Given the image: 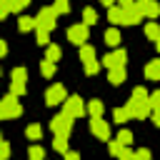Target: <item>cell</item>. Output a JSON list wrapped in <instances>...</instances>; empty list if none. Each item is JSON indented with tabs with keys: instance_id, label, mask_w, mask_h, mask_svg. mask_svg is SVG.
<instances>
[{
	"instance_id": "1",
	"label": "cell",
	"mask_w": 160,
	"mask_h": 160,
	"mask_svg": "<svg viewBox=\"0 0 160 160\" xmlns=\"http://www.w3.org/2000/svg\"><path fill=\"white\" fill-rule=\"evenodd\" d=\"M125 110H128V115H130L132 120H145V118L152 112V108H150V92H148L142 85H138V88L132 90Z\"/></svg>"
},
{
	"instance_id": "2",
	"label": "cell",
	"mask_w": 160,
	"mask_h": 160,
	"mask_svg": "<svg viewBox=\"0 0 160 160\" xmlns=\"http://www.w3.org/2000/svg\"><path fill=\"white\" fill-rule=\"evenodd\" d=\"M22 115V108H20V100L18 95H5L0 100V120H10V118H20Z\"/></svg>"
},
{
	"instance_id": "3",
	"label": "cell",
	"mask_w": 160,
	"mask_h": 160,
	"mask_svg": "<svg viewBox=\"0 0 160 160\" xmlns=\"http://www.w3.org/2000/svg\"><path fill=\"white\" fill-rule=\"evenodd\" d=\"M55 20H58V12L52 10V5H50V8H40V12H38V18H35V28L50 32V30L55 28Z\"/></svg>"
},
{
	"instance_id": "4",
	"label": "cell",
	"mask_w": 160,
	"mask_h": 160,
	"mask_svg": "<svg viewBox=\"0 0 160 160\" xmlns=\"http://www.w3.org/2000/svg\"><path fill=\"white\" fill-rule=\"evenodd\" d=\"M25 85H28V70L25 68H15L10 72V92L12 95H25Z\"/></svg>"
},
{
	"instance_id": "5",
	"label": "cell",
	"mask_w": 160,
	"mask_h": 160,
	"mask_svg": "<svg viewBox=\"0 0 160 160\" xmlns=\"http://www.w3.org/2000/svg\"><path fill=\"white\" fill-rule=\"evenodd\" d=\"M62 112L75 120V118H82V115H85V105H82V100H80L78 95H70V98L62 100Z\"/></svg>"
},
{
	"instance_id": "6",
	"label": "cell",
	"mask_w": 160,
	"mask_h": 160,
	"mask_svg": "<svg viewBox=\"0 0 160 160\" xmlns=\"http://www.w3.org/2000/svg\"><path fill=\"white\" fill-rule=\"evenodd\" d=\"M88 38H90V30H88L85 22H78V25H70V28H68V40H70L72 45H85Z\"/></svg>"
},
{
	"instance_id": "7",
	"label": "cell",
	"mask_w": 160,
	"mask_h": 160,
	"mask_svg": "<svg viewBox=\"0 0 160 160\" xmlns=\"http://www.w3.org/2000/svg\"><path fill=\"white\" fill-rule=\"evenodd\" d=\"M50 130H52L55 135H70V130H72V118H68L65 112L55 115V118L50 120Z\"/></svg>"
},
{
	"instance_id": "8",
	"label": "cell",
	"mask_w": 160,
	"mask_h": 160,
	"mask_svg": "<svg viewBox=\"0 0 160 160\" xmlns=\"http://www.w3.org/2000/svg\"><path fill=\"white\" fill-rule=\"evenodd\" d=\"M125 62H128V52L120 48V50H112V52H108L102 60H100V65H105L108 70L110 68H125Z\"/></svg>"
},
{
	"instance_id": "9",
	"label": "cell",
	"mask_w": 160,
	"mask_h": 160,
	"mask_svg": "<svg viewBox=\"0 0 160 160\" xmlns=\"http://www.w3.org/2000/svg\"><path fill=\"white\" fill-rule=\"evenodd\" d=\"M65 98H68V92H65V88H62L60 82L50 85V88H48V92H45V102H48V105H60Z\"/></svg>"
},
{
	"instance_id": "10",
	"label": "cell",
	"mask_w": 160,
	"mask_h": 160,
	"mask_svg": "<svg viewBox=\"0 0 160 160\" xmlns=\"http://www.w3.org/2000/svg\"><path fill=\"white\" fill-rule=\"evenodd\" d=\"M90 130H92L95 138H100V140H110V125L102 120V115H100V118H90Z\"/></svg>"
},
{
	"instance_id": "11",
	"label": "cell",
	"mask_w": 160,
	"mask_h": 160,
	"mask_svg": "<svg viewBox=\"0 0 160 160\" xmlns=\"http://www.w3.org/2000/svg\"><path fill=\"white\" fill-rule=\"evenodd\" d=\"M135 8H138V12H140L142 18H150V20L160 15V5H158L155 0H138Z\"/></svg>"
},
{
	"instance_id": "12",
	"label": "cell",
	"mask_w": 160,
	"mask_h": 160,
	"mask_svg": "<svg viewBox=\"0 0 160 160\" xmlns=\"http://www.w3.org/2000/svg\"><path fill=\"white\" fill-rule=\"evenodd\" d=\"M140 20H142V15L138 12L135 2H132V5H125V8H122V20H120V25H135V22H140Z\"/></svg>"
},
{
	"instance_id": "13",
	"label": "cell",
	"mask_w": 160,
	"mask_h": 160,
	"mask_svg": "<svg viewBox=\"0 0 160 160\" xmlns=\"http://www.w3.org/2000/svg\"><path fill=\"white\" fill-rule=\"evenodd\" d=\"M125 78H128V75H125V68H110V70H108V80H110L112 85H122Z\"/></svg>"
},
{
	"instance_id": "14",
	"label": "cell",
	"mask_w": 160,
	"mask_h": 160,
	"mask_svg": "<svg viewBox=\"0 0 160 160\" xmlns=\"http://www.w3.org/2000/svg\"><path fill=\"white\" fill-rule=\"evenodd\" d=\"M145 78L148 80H160V58L158 60H150L145 65Z\"/></svg>"
},
{
	"instance_id": "15",
	"label": "cell",
	"mask_w": 160,
	"mask_h": 160,
	"mask_svg": "<svg viewBox=\"0 0 160 160\" xmlns=\"http://www.w3.org/2000/svg\"><path fill=\"white\" fill-rule=\"evenodd\" d=\"M108 20H110L112 25H120V20H122V8H120V5H110V8H108Z\"/></svg>"
},
{
	"instance_id": "16",
	"label": "cell",
	"mask_w": 160,
	"mask_h": 160,
	"mask_svg": "<svg viewBox=\"0 0 160 160\" xmlns=\"http://www.w3.org/2000/svg\"><path fill=\"white\" fill-rule=\"evenodd\" d=\"M102 110H105V108H102V102H100V100H90V102H88V108H85V112H88L90 118H100V115H102Z\"/></svg>"
},
{
	"instance_id": "17",
	"label": "cell",
	"mask_w": 160,
	"mask_h": 160,
	"mask_svg": "<svg viewBox=\"0 0 160 160\" xmlns=\"http://www.w3.org/2000/svg\"><path fill=\"white\" fill-rule=\"evenodd\" d=\"M105 42L108 45H120V30L118 28H110V30H105Z\"/></svg>"
},
{
	"instance_id": "18",
	"label": "cell",
	"mask_w": 160,
	"mask_h": 160,
	"mask_svg": "<svg viewBox=\"0 0 160 160\" xmlns=\"http://www.w3.org/2000/svg\"><path fill=\"white\" fill-rule=\"evenodd\" d=\"M82 22H85L88 28L98 22V12H95V8H85V10H82Z\"/></svg>"
},
{
	"instance_id": "19",
	"label": "cell",
	"mask_w": 160,
	"mask_h": 160,
	"mask_svg": "<svg viewBox=\"0 0 160 160\" xmlns=\"http://www.w3.org/2000/svg\"><path fill=\"white\" fill-rule=\"evenodd\" d=\"M52 148L58 150V152H68V135H55V140H52Z\"/></svg>"
},
{
	"instance_id": "20",
	"label": "cell",
	"mask_w": 160,
	"mask_h": 160,
	"mask_svg": "<svg viewBox=\"0 0 160 160\" xmlns=\"http://www.w3.org/2000/svg\"><path fill=\"white\" fill-rule=\"evenodd\" d=\"M145 35H148L150 40H158V38H160V25H158L155 20L148 22V25H145Z\"/></svg>"
},
{
	"instance_id": "21",
	"label": "cell",
	"mask_w": 160,
	"mask_h": 160,
	"mask_svg": "<svg viewBox=\"0 0 160 160\" xmlns=\"http://www.w3.org/2000/svg\"><path fill=\"white\" fill-rule=\"evenodd\" d=\"M80 60H82V62H85V60H95V48L88 45V42L80 45Z\"/></svg>"
},
{
	"instance_id": "22",
	"label": "cell",
	"mask_w": 160,
	"mask_h": 160,
	"mask_svg": "<svg viewBox=\"0 0 160 160\" xmlns=\"http://www.w3.org/2000/svg\"><path fill=\"white\" fill-rule=\"evenodd\" d=\"M112 120H115L118 125H122V122H128V120H130V115H128V110H125V108H115V110H112Z\"/></svg>"
},
{
	"instance_id": "23",
	"label": "cell",
	"mask_w": 160,
	"mask_h": 160,
	"mask_svg": "<svg viewBox=\"0 0 160 160\" xmlns=\"http://www.w3.org/2000/svg\"><path fill=\"white\" fill-rule=\"evenodd\" d=\"M45 60L58 62V60H60V48H58V45H48V50H45Z\"/></svg>"
},
{
	"instance_id": "24",
	"label": "cell",
	"mask_w": 160,
	"mask_h": 160,
	"mask_svg": "<svg viewBox=\"0 0 160 160\" xmlns=\"http://www.w3.org/2000/svg\"><path fill=\"white\" fill-rule=\"evenodd\" d=\"M25 135H28V140H40V138H42V128H40V125H28Z\"/></svg>"
},
{
	"instance_id": "25",
	"label": "cell",
	"mask_w": 160,
	"mask_h": 160,
	"mask_svg": "<svg viewBox=\"0 0 160 160\" xmlns=\"http://www.w3.org/2000/svg\"><path fill=\"white\" fill-rule=\"evenodd\" d=\"M28 158H30V160H42V158H45V150H42V145H30V150H28Z\"/></svg>"
},
{
	"instance_id": "26",
	"label": "cell",
	"mask_w": 160,
	"mask_h": 160,
	"mask_svg": "<svg viewBox=\"0 0 160 160\" xmlns=\"http://www.w3.org/2000/svg\"><path fill=\"white\" fill-rule=\"evenodd\" d=\"M18 25H20V30L25 32V30H32L35 28V18H28V15H20V20H18Z\"/></svg>"
},
{
	"instance_id": "27",
	"label": "cell",
	"mask_w": 160,
	"mask_h": 160,
	"mask_svg": "<svg viewBox=\"0 0 160 160\" xmlns=\"http://www.w3.org/2000/svg\"><path fill=\"white\" fill-rule=\"evenodd\" d=\"M40 72H42L45 78H52V72H55V62H50V60H42V62H40Z\"/></svg>"
},
{
	"instance_id": "28",
	"label": "cell",
	"mask_w": 160,
	"mask_h": 160,
	"mask_svg": "<svg viewBox=\"0 0 160 160\" xmlns=\"http://www.w3.org/2000/svg\"><path fill=\"white\" fill-rule=\"evenodd\" d=\"M52 10H55L58 15H60V12H68V10H70V0H55V2H52Z\"/></svg>"
},
{
	"instance_id": "29",
	"label": "cell",
	"mask_w": 160,
	"mask_h": 160,
	"mask_svg": "<svg viewBox=\"0 0 160 160\" xmlns=\"http://www.w3.org/2000/svg\"><path fill=\"white\" fill-rule=\"evenodd\" d=\"M115 140H120V142H122V145H130V142H132V132H130V130H125V128H122V130H120V132H118V138H115Z\"/></svg>"
},
{
	"instance_id": "30",
	"label": "cell",
	"mask_w": 160,
	"mask_h": 160,
	"mask_svg": "<svg viewBox=\"0 0 160 160\" xmlns=\"http://www.w3.org/2000/svg\"><path fill=\"white\" fill-rule=\"evenodd\" d=\"M122 148H125V145H122L120 140H110V145H108V150H110V155H115V158H118V155L122 152Z\"/></svg>"
},
{
	"instance_id": "31",
	"label": "cell",
	"mask_w": 160,
	"mask_h": 160,
	"mask_svg": "<svg viewBox=\"0 0 160 160\" xmlns=\"http://www.w3.org/2000/svg\"><path fill=\"white\" fill-rule=\"evenodd\" d=\"M98 70H100V62L98 60H85V72L88 75H95Z\"/></svg>"
},
{
	"instance_id": "32",
	"label": "cell",
	"mask_w": 160,
	"mask_h": 160,
	"mask_svg": "<svg viewBox=\"0 0 160 160\" xmlns=\"http://www.w3.org/2000/svg\"><path fill=\"white\" fill-rule=\"evenodd\" d=\"M130 160H150V150L148 148H140V150H135L132 152V158Z\"/></svg>"
},
{
	"instance_id": "33",
	"label": "cell",
	"mask_w": 160,
	"mask_h": 160,
	"mask_svg": "<svg viewBox=\"0 0 160 160\" xmlns=\"http://www.w3.org/2000/svg\"><path fill=\"white\" fill-rule=\"evenodd\" d=\"M30 5V0H12L10 2V12H20L22 8H28Z\"/></svg>"
},
{
	"instance_id": "34",
	"label": "cell",
	"mask_w": 160,
	"mask_h": 160,
	"mask_svg": "<svg viewBox=\"0 0 160 160\" xmlns=\"http://www.w3.org/2000/svg\"><path fill=\"white\" fill-rule=\"evenodd\" d=\"M8 158H10V142L0 138V160H8Z\"/></svg>"
},
{
	"instance_id": "35",
	"label": "cell",
	"mask_w": 160,
	"mask_h": 160,
	"mask_svg": "<svg viewBox=\"0 0 160 160\" xmlns=\"http://www.w3.org/2000/svg\"><path fill=\"white\" fill-rule=\"evenodd\" d=\"M150 108H152V110H155V108H160V90L150 92Z\"/></svg>"
},
{
	"instance_id": "36",
	"label": "cell",
	"mask_w": 160,
	"mask_h": 160,
	"mask_svg": "<svg viewBox=\"0 0 160 160\" xmlns=\"http://www.w3.org/2000/svg\"><path fill=\"white\" fill-rule=\"evenodd\" d=\"M10 2H12V0H0V20L10 12Z\"/></svg>"
},
{
	"instance_id": "37",
	"label": "cell",
	"mask_w": 160,
	"mask_h": 160,
	"mask_svg": "<svg viewBox=\"0 0 160 160\" xmlns=\"http://www.w3.org/2000/svg\"><path fill=\"white\" fill-rule=\"evenodd\" d=\"M38 30V28H35ZM50 42V38H48V32L45 30H38V45H48Z\"/></svg>"
},
{
	"instance_id": "38",
	"label": "cell",
	"mask_w": 160,
	"mask_h": 160,
	"mask_svg": "<svg viewBox=\"0 0 160 160\" xmlns=\"http://www.w3.org/2000/svg\"><path fill=\"white\" fill-rule=\"evenodd\" d=\"M118 158H120V160H130V158H132V150H128V145H125V148H122V152H120Z\"/></svg>"
},
{
	"instance_id": "39",
	"label": "cell",
	"mask_w": 160,
	"mask_h": 160,
	"mask_svg": "<svg viewBox=\"0 0 160 160\" xmlns=\"http://www.w3.org/2000/svg\"><path fill=\"white\" fill-rule=\"evenodd\" d=\"M65 160H80V155L72 152V150H68V152H65Z\"/></svg>"
},
{
	"instance_id": "40",
	"label": "cell",
	"mask_w": 160,
	"mask_h": 160,
	"mask_svg": "<svg viewBox=\"0 0 160 160\" xmlns=\"http://www.w3.org/2000/svg\"><path fill=\"white\" fill-rule=\"evenodd\" d=\"M150 115H152V120H155V125H160V108H155V110H152Z\"/></svg>"
},
{
	"instance_id": "41",
	"label": "cell",
	"mask_w": 160,
	"mask_h": 160,
	"mask_svg": "<svg viewBox=\"0 0 160 160\" xmlns=\"http://www.w3.org/2000/svg\"><path fill=\"white\" fill-rule=\"evenodd\" d=\"M8 52V45H5V40H0V58Z\"/></svg>"
},
{
	"instance_id": "42",
	"label": "cell",
	"mask_w": 160,
	"mask_h": 160,
	"mask_svg": "<svg viewBox=\"0 0 160 160\" xmlns=\"http://www.w3.org/2000/svg\"><path fill=\"white\" fill-rule=\"evenodd\" d=\"M118 2H120V8H125V5H132L135 0H118Z\"/></svg>"
},
{
	"instance_id": "43",
	"label": "cell",
	"mask_w": 160,
	"mask_h": 160,
	"mask_svg": "<svg viewBox=\"0 0 160 160\" xmlns=\"http://www.w3.org/2000/svg\"><path fill=\"white\" fill-rule=\"evenodd\" d=\"M112 2H115V0H100V5H105V8H110Z\"/></svg>"
},
{
	"instance_id": "44",
	"label": "cell",
	"mask_w": 160,
	"mask_h": 160,
	"mask_svg": "<svg viewBox=\"0 0 160 160\" xmlns=\"http://www.w3.org/2000/svg\"><path fill=\"white\" fill-rule=\"evenodd\" d=\"M155 45H158V52H160V38H158V40H155Z\"/></svg>"
},
{
	"instance_id": "45",
	"label": "cell",
	"mask_w": 160,
	"mask_h": 160,
	"mask_svg": "<svg viewBox=\"0 0 160 160\" xmlns=\"http://www.w3.org/2000/svg\"><path fill=\"white\" fill-rule=\"evenodd\" d=\"M42 160H45V158H42Z\"/></svg>"
}]
</instances>
